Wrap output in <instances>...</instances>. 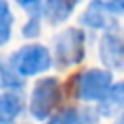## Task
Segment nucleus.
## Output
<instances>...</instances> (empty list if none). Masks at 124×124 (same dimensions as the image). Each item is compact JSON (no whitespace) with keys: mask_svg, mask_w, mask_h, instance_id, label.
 Wrapping results in <instances>:
<instances>
[{"mask_svg":"<svg viewBox=\"0 0 124 124\" xmlns=\"http://www.w3.org/2000/svg\"><path fill=\"white\" fill-rule=\"evenodd\" d=\"M8 64L22 78H26L46 73L53 66V58H51L49 49L42 44H26L9 57Z\"/></svg>","mask_w":124,"mask_h":124,"instance_id":"f257e3e1","label":"nucleus"},{"mask_svg":"<svg viewBox=\"0 0 124 124\" xmlns=\"http://www.w3.org/2000/svg\"><path fill=\"white\" fill-rule=\"evenodd\" d=\"M86 37L78 27H66L53 40V62L60 70L77 66L84 60Z\"/></svg>","mask_w":124,"mask_h":124,"instance_id":"f03ea898","label":"nucleus"},{"mask_svg":"<svg viewBox=\"0 0 124 124\" xmlns=\"http://www.w3.org/2000/svg\"><path fill=\"white\" fill-rule=\"evenodd\" d=\"M62 99V88L58 78L46 77L37 80L29 99V111L37 120H47Z\"/></svg>","mask_w":124,"mask_h":124,"instance_id":"7ed1b4c3","label":"nucleus"},{"mask_svg":"<svg viewBox=\"0 0 124 124\" xmlns=\"http://www.w3.org/2000/svg\"><path fill=\"white\" fill-rule=\"evenodd\" d=\"M113 84V75L109 70L89 68L75 78V95L82 102H99Z\"/></svg>","mask_w":124,"mask_h":124,"instance_id":"20e7f679","label":"nucleus"},{"mask_svg":"<svg viewBox=\"0 0 124 124\" xmlns=\"http://www.w3.org/2000/svg\"><path fill=\"white\" fill-rule=\"evenodd\" d=\"M113 18H115V15L108 9L106 0H91L86 11L80 15L78 24L95 31H113L111 26H117Z\"/></svg>","mask_w":124,"mask_h":124,"instance_id":"39448f33","label":"nucleus"},{"mask_svg":"<svg viewBox=\"0 0 124 124\" xmlns=\"http://www.w3.org/2000/svg\"><path fill=\"white\" fill-rule=\"evenodd\" d=\"M99 57L108 70L120 71L124 64V47L119 33L106 31L99 40Z\"/></svg>","mask_w":124,"mask_h":124,"instance_id":"423d86ee","label":"nucleus"},{"mask_svg":"<svg viewBox=\"0 0 124 124\" xmlns=\"http://www.w3.org/2000/svg\"><path fill=\"white\" fill-rule=\"evenodd\" d=\"M80 4V0H44L42 4V16L53 26L64 24L71 15L75 8Z\"/></svg>","mask_w":124,"mask_h":124,"instance_id":"0eeeda50","label":"nucleus"},{"mask_svg":"<svg viewBox=\"0 0 124 124\" xmlns=\"http://www.w3.org/2000/svg\"><path fill=\"white\" fill-rule=\"evenodd\" d=\"M24 109V99L16 91L0 93V124H11Z\"/></svg>","mask_w":124,"mask_h":124,"instance_id":"6e6552de","label":"nucleus"},{"mask_svg":"<svg viewBox=\"0 0 124 124\" xmlns=\"http://www.w3.org/2000/svg\"><path fill=\"white\" fill-rule=\"evenodd\" d=\"M124 102V86L122 82H113L111 88L106 91V95L99 101V111L102 117H113L120 111Z\"/></svg>","mask_w":124,"mask_h":124,"instance_id":"1a4fd4ad","label":"nucleus"},{"mask_svg":"<svg viewBox=\"0 0 124 124\" xmlns=\"http://www.w3.org/2000/svg\"><path fill=\"white\" fill-rule=\"evenodd\" d=\"M47 124H97V111H93L89 108L84 109L68 108L53 115L47 120Z\"/></svg>","mask_w":124,"mask_h":124,"instance_id":"9d476101","label":"nucleus"},{"mask_svg":"<svg viewBox=\"0 0 124 124\" xmlns=\"http://www.w3.org/2000/svg\"><path fill=\"white\" fill-rule=\"evenodd\" d=\"M13 24H15V16L11 13L9 2L8 0H0V47H4L11 40Z\"/></svg>","mask_w":124,"mask_h":124,"instance_id":"9b49d317","label":"nucleus"},{"mask_svg":"<svg viewBox=\"0 0 124 124\" xmlns=\"http://www.w3.org/2000/svg\"><path fill=\"white\" fill-rule=\"evenodd\" d=\"M0 88L6 91H18L24 88V78L9 64L0 66Z\"/></svg>","mask_w":124,"mask_h":124,"instance_id":"f8f14e48","label":"nucleus"},{"mask_svg":"<svg viewBox=\"0 0 124 124\" xmlns=\"http://www.w3.org/2000/svg\"><path fill=\"white\" fill-rule=\"evenodd\" d=\"M40 18H42V15H29L27 22L22 26V35L26 39H37L40 35V29H42Z\"/></svg>","mask_w":124,"mask_h":124,"instance_id":"ddd939ff","label":"nucleus"},{"mask_svg":"<svg viewBox=\"0 0 124 124\" xmlns=\"http://www.w3.org/2000/svg\"><path fill=\"white\" fill-rule=\"evenodd\" d=\"M16 4H18L27 15H42L44 0H16Z\"/></svg>","mask_w":124,"mask_h":124,"instance_id":"4468645a","label":"nucleus"},{"mask_svg":"<svg viewBox=\"0 0 124 124\" xmlns=\"http://www.w3.org/2000/svg\"><path fill=\"white\" fill-rule=\"evenodd\" d=\"M106 6H108V9H109L115 16H119L120 13L124 11V0H108V2H106Z\"/></svg>","mask_w":124,"mask_h":124,"instance_id":"2eb2a0df","label":"nucleus"}]
</instances>
